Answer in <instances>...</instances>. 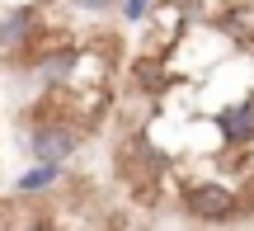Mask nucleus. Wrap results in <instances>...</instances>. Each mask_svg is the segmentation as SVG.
Here are the masks:
<instances>
[{"mask_svg":"<svg viewBox=\"0 0 254 231\" xmlns=\"http://www.w3.org/2000/svg\"><path fill=\"white\" fill-rule=\"evenodd\" d=\"M146 9H151V0H127V5H123V14H127V24H141V19H146Z\"/></svg>","mask_w":254,"mask_h":231,"instance_id":"39448f33","label":"nucleus"},{"mask_svg":"<svg viewBox=\"0 0 254 231\" xmlns=\"http://www.w3.org/2000/svg\"><path fill=\"white\" fill-rule=\"evenodd\" d=\"M221 137H226V142H250L254 137V104L221 109Z\"/></svg>","mask_w":254,"mask_h":231,"instance_id":"7ed1b4c3","label":"nucleus"},{"mask_svg":"<svg viewBox=\"0 0 254 231\" xmlns=\"http://www.w3.org/2000/svg\"><path fill=\"white\" fill-rule=\"evenodd\" d=\"M80 147V132H75V123H43V128L28 137V151H33L38 160H71V151Z\"/></svg>","mask_w":254,"mask_h":231,"instance_id":"f03ea898","label":"nucleus"},{"mask_svg":"<svg viewBox=\"0 0 254 231\" xmlns=\"http://www.w3.org/2000/svg\"><path fill=\"white\" fill-rule=\"evenodd\" d=\"M75 9H85V14H104V9H113V0H71Z\"/></svg>","mask_w":254,"mask_h":231,"instance_id":"423d86ee","label":"nucleus"},{"mask_svg":"<svg viewBox=\"0 0 254 231\" xmlns=\"http://www.w3.org/2000/svg\"><path fill=\"white\" fill-rule=\"evenodd\" d=\"M184 208H189V217H198V222H231L236 217V194L221 184H193L189 194H184Z\"/></svg>","mask_w":254,"mask_h":231,"instance_id":"f257e3e1","label":"nucleus"},{"mask_svg":"<svg viewBox=\"0 0 254 231\" xmlns=\"http://www.w3.org/2000/svg\"><path fill=\"white\" fill-rule=\"evenodd\" d=\"M57 175H62V165H57V160H38L33 170H24V175H19V194H38V189H47V184H57Z\"/></svg>","mask_w":254,"mask_h":231,"instance_id":"20e7f679","label":"nucleus"}]
</instances>
